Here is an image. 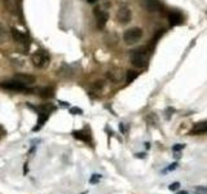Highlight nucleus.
I'll use <instances>...</instances> for the list:
<instances>
[{"instance_id": "7ed1b4c3", "label": "nucleus", "mask_w": 207, "mask_h": 194, "mask_svg": "<svg viewBox=\"0 0 207 194\" xmlns=\"http://www.w3.org/2000/svg\"><path fill=\"white\" fill-rule=\"evenodd\" d=\"M53 110H54V106L51 105V103H47V105L41 106L40 111H39V116H38V123H36L35 127H34V131H39V129L44 126V123L48 120L49 115H51V113Z\"/></svg>"}, {"instance_id": "f03ea898", "label": "nucleus", "mask_w": 207, "mask_h": 194, "mask_svg": "<svg viewBox=\"0 0 207 194\" xmlns=\"http://www.w3.org/2000/svg\"><path fill=\"white\" fill-rule=\"evenodd\" d=\"M131 62L137 69H144L147 65V54L144 48H139L132 52L131 54Z\"/></svg>"}, {"instance_id": "20e7f679", "label": "nucleus", "mask_w": 207, "mask_h": 194, "mask_svg": "<svg viewBox=\"0 0 207 194\" xmlns=\"http://www.w3.org/2000/svg\"><path fill=\"white\" fill-rule=\"evenodd\" d=\"M0 87L4 88V89H8V91H14V92H30L27 85L18 82V80H16V79L1 82L0 83Z\"/></svg>"}, {"instance_id": "f3484780", "label": "nucleus", "mask_w": 207, "mask_h": 194, "mask_svg": "<svg viewBox=\"0 0 207 194\" xmlns=\"http://www.w3.org/2000/svg\"><path fill=\"white\" fill-rule=\"evenodd\" d=\"M193 194H207V186H195Z\"/></svg>"}, {"instance_id": "423d86ee", "label": "nucleus", "mask_w": 207, "mask_h": 194, "mask_svg": "<svg viewBox=\"0 0 207 194\" xmlns=\"http://www.w3.org/2000/svg\"><path fill=\"white\" fill-rule=\"evenodd\" d=\"M116 18L120 23H128L132 18V12L129 8L127 7H120L116 12Z\"/></svg>"}, {"instance_id": "dca6fc26", "label": "nucleus", "mask_w": 207, "mask_h": 194, "mask_svg": "<svg viewBox=\"0 0 207 194\" xmlns=\"http://www.w3.org/2000/svg\"><path fill=\"white\" fill-rule=\"evenodd\" d=\"M137 75H139V72H137V71H135V70H128V71H127V74H126V82L127 83L133 82V80L137 78Z\"/></svg>"}, {"instance_id": "4be33fe9", "label": "nucleus", "mask_w": 207, "mask_h": 194, "mask_svg": "<svg viewBox=\"0 0 207 194\" xmlns=\"http://www.w3.org/2000/svg\"><path fill=\"white\" fill-rule=\"evenodd\" d=\"M184 147H185V144H176L172 146V150L175 153H177V151H180V150H183Z\"/></svg>"}, {"instance_id": "393cba45", "label": "nucleus", "mask_w": 207, "mask_h": 194, "mask_svg": "<svg viewBox=\"0 0 207 194\" xmlns=\"http://www.w3.org/2000/svg\"><path fill=\"white\" fill-rule=\"evenodd\" d=\"M137 158H140V159H142V158H145V154L144 153H139V154H136Z\"/></svg>"}, {"instance_id": "f8f14e48", "label": "nucleus", "mask_w": 207, "mask_h": 194, "mask_svg": "<svg viewBox=\"0 0 207 194\" xmlns=\"http://www.w3.org/2000/svg\"><path fill=\"white\" fill-rule=\"evenodd\" d=\"M35 92H38V95L40 96V97H44V98H51L54 96V89L52 87L39 88V89H35Z\"/></svg>"}, {"instance_id": "bb28decb", "label": "nucleus", "mask_w": 207, "mask_h": 194, "mask_svg": "<svg viewBox=\"0 0 207 194\" xmlns=\"http://www.w3.org/2000/svg\"><path fill=\"white\" fill-rule=\"evenodd\" d=\"M175 158H176V159H180V158H181V154H180V151H179V154H177V153H176V154H175Z\"/></svg>"}, {"instance_id": "39448f33", "label": "nucleus", "mask_w": 207, "mask_h": 194, "mask_svg": "<svg viewBox=\"0 0 207 194\" xmlns=\"http://www.w3.org/2000/svg\"><path fill=\"white\" fill-rule=\"evenodd\" d=\"M142 38V30L140 27H131L127 31H124L123 39L127 44H133L139 41Z\"/></svg>"}, {"instance_id": "c85d7f7f", "label": "nucleus", "mask_w": 207, "mask_h": 194, "mask_svg": "<svg viewBox=\"0 0 207 194\" xmlns=\"http://www.w3.org/2000/svg\"><path fill=\"white\" fill-rule=\"evenodd\" d=\"M60 103H61L62 106H66V107H67V106H69V103H67V102H62V101H61V102H60Z\"/></svg>"}, {"instance_id": "9b49d317", "label": "nucleus", "mask_w": 207, "mask_h": 194, "mask_svg": "<svg viewBox=\"0 0 207 194\" xmlns=\"http://www.w3.org/2000/svg\"><path fill=\"white\" fill-rule=\"evenodd\" d=\"M167 18H168V21H170V23L172 26L180 25V23L183 22V17H181V14L179 12H175V10H172V12L168 13Z\"/></svg>"}, {"instance_id": "2eb2a0df", "label": "nucleus", "mask_w": 207, "mask_h": 194, "mask_svg": "<svg viewBox=\"0 0 207 194\" xmlns=\"http://www.w3.org/2000/svg\"><path fill=\"white\" fill-rule=\"evenodd\" d=\"M7 7L9 9V12L16 13L18 9H20V0H7Z\"/></svg>"}, {"instance_id": "cd10ccee", "label": "nucleus", "mask_w": 207, "mask_h": 194, "mask_svg": "<svg viewBox=\"0 0 207 194\" xmlns=\"http://www.w3.org/2000/svg\"><path fill=\"white\" fill-rule=\"evenodd\" d=\"M177 194H189V193H188V191H186V190H181V191H179Z\"/></svg>"}, {"instance_id": "0eeeda50", "label": "nucleus", "mask_w": 207, "mask_h": 194, "mask_svg": "<svg viewBox=\"0 0 207 194\" xmlns=\"http://www.w3.org/2000/svg\"><path fill=\"white\" fill-rule=\"evenodd\" d=\"M93 14L96 17V23H97L98 28H103V26L108 22V13H105L101 8H95Z\"/></svg>"}, {"instance_id": "6ab92c4d", "label": "nucleus", "mask_w": 207, "mask_h": 194, "mask_svg": "<svg viewBox=\"0 0 207 194\" xmlns=\"http://www.w3.org/2000/svg\"><path fill=\"white\" fill-rule=\"evenodd\" d=\"M108 76L110 78L113 82H118V80L120 79V76H119L116 72H113V71H109V72H108Z\"/></svg>"}, {"instance_id": "a211bd4d", "label": "nucleus", "mask_w": 207, "mask_h": 194, "mask_svg": "<svg viewBox=\"0 0 207 194\" xmlns=\"http://www.w3.org/2000/svg\"><path fill=\"white\" fill-rule=\"evenodd\" d=\"M7 36H8L7 30H5V27L0 23V41H4L5 39H7Z\"/></svg>"}, {"instance_id": "4468645a", "label": "nucleus", "mask_w": 207, "mask_h": 194, "mask_svg": "<svg viewBox=\"0 0 207 194\" xmlns=\"http://www.w3.org/2000/svg\"><path fill=\"white\" fill-rule=\"evenodd\" d=\"M191 133H207V122L195 124L194 128L191 129Z\"/></svg>"}, {"instance_id": "ddd939ff", "label": "nucleus", "mask_w": 207, "mask_h": 194, "mask_svg": "<svg viewBox=\"0 0 207 194\" xmlns=\"http://www.w3.org/2000/svg\"><path fill=\"white\" fill-rule=\"evenodd\" d=\"M72 136L78 140H82L84 142H91V136L88 133H85L84 131H74L72 132Z\"/></svg>"}, {"instance_id": "5701e85b", "label": "nucleus", "mask_w": 207, "mask_h": 194, "mask_svg": "<svg viewBox=\"0 0 207 194\" xmlns=\"http://www.w3.org/2000/svg\"><path fill=\"white\" fill-rule=\"evenodd\" d=\"M168 189H170V190H172V191L179 190V189H180V183H172L170 186H168Z\"/></svg>"}, {"instance_id": "1a4fd4ad", "label": "nucleus", "mask_w": 207, "mask_h": 194, "mask_svg": "<svg viewBox=\"0 0 207 194\" xmlns=\"http://www.w3.org/2000/svg\"><path fill=\"white\" fill-rule=\"evenodd\" d=\"M144 8L150 13H155L159 12L162 4H160L159 0H144Z\"/></svg>"}, {"instance_id": "b1692460", "label": "nucleus", "mask_w": 207, "mask_h": 194, "mask_svg": "<svg viewBox=\"0 0 207 194\" xmlns=\"http://www.w3.org/2000/svg\"><path fill=\"white\" fill-rule=\"evenodd\" d=\"M70 113L75 114V115H79V114H83V111H82V109H79V107H71L70 109Z\"/></svg>"}, {"instance_id": "9d476101", "label": "nucleus", "mask_w": 207, "mask_h": 194, "mask_svg": "<svg viewBox=\"0 0 207 194\" xmlns=\"http://www.w3.org/2000/svg\"><path fill=\"white\" fill-rule=\"evenodd\" d=\"M14 79L18 80V82H21V83H23V84H26V85L35 83V76H34V75H30V74H16Z\"/></svg>"}, {"instance_id": "aec40b11", "label": "nucleus", "mask_w": 207, "mask_h": 194, "mask_svg": "<svg viewBox=\"0 0 207 194\" xmlns=\"http://www.w3.org/2000/svg\"><path fill=\"white\" fill-rule=\"evenodd\" d=\"M100 178H101V175H98V173H95V175H92V177L89 178V183H91V184H97Z\"/></svg>"}, {"instance_id": "7c9ffc66", "label": "nucleus", "mask_w": 207, "mask_h": 194, "mask_svg": "<svg viewBox=\"0 0 207 194\" xmlns=\"http://www.w3.org/2000/svg\"><path fill=\"white\" fill-rule=\"evenodd\" d=\"M87 1L89 3V4H93V3H96V1H97V0H87Z\"/></svg>"}, {"instance_id": "6e6552de", "label": "nucleus", "mask_w": 207, "mask_h": 194, "mask_svg": "<svg viewBox=\"0 0 207 194\" xmlns=\"http://www.w3.org/2000/svg\"><path fill=\"white\" fill-rule=\"evenodd\" d=\"M12 36H13V39H14L17 43L23 44L26 48H27L28 44H30V39H28V36L26 35V34H23L22 31L17 30V28H12Z\"/></svg>"}, {"instance_id": "412c9836", "label": "nucleus", "mask_w": 207, "mask_h": 194, "mask_svg": "<svg viewBox=\"0 0 207 194\" xmlns=\"http://www.w3.org/2000/svg\"><path fill=\"white\" fill-rule=\"evenodd\" d=\"M177 167H179V164H177V163H172V164H171L170 167H167L164 171H163V173H167V172H171V171H175Z\"/></svg>"}, {"instance_id": "a878e982", "label": "nucleus", "mask_w": 207, "mask_h": 194, "mask_svg": "<svg viewBox=\"0 0 207 194\" xmlns=\"http://www.w3.org/2000/svg\"><path fill=\"white\" fill-rule=\"evenodd\" d=\"M119 129H120V132H122V133H124V126H123V123H120V124H119Z\"/></svg>"}, {"instance_id": "f257e3e1", "label": "nucleus", "mask_w": 207, "mask_h": 194, "mask_svg": "<svg viewBox=\"0 0 207 194\" xmlns=\"http://www.w3.org/2000/svg\"><path fill=\"white\" fill-rule=\"evenodd\" d=\"M49 61H51V57H49V53L45 49H38V51L34 52L32 56H31V62H32V65L35 67H38V69L47 67Z\"/></svg>"}, {"instance_id": "c756f323", "label": "nucleus", "mask_w": 207, "mask_h": 194, "mask_svg": "<svg viewBox=\"0 0 207 194\" xmlns=\"http://www.w3.org/2000/svg\"><path fill=\"white\" fill-rule=\"evenodd\" d=\"M145 147H146V149H150V144H149V142H145Z\"/></svg>"}]
</instances>
